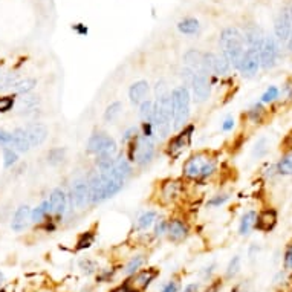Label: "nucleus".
Masks as SVG:
<instances>
[{"label":"nucleus","instance_id":"nucleus-1","mask_svg":"<svg viewBox=\"0 0 292 292\" xmlns=\"http://www.w3.org/2000/svg\"><path fill=\"white\" fill-rule=\"evenodd\" d=\"M218 170V159L206 150L192 154L182 166V174L188 180H206Z\"/></svg>","mask_w":292,"mask_h":292},{"label":"nucleus","instance_id":"nucleus-2","mask_svg":"<svg viewBox=\"0 0 292 292\" xmlns=\"http://www.w3.org/2000/svg\"><path fill=\"white\" fill-rule=\"evenodd\" d=\"M89 193H90V205L101 204L114 198L116 193H120L124 187L126 180L116 179L104 172L94 173L89 179Z\"/></svg>","mask_w":292,"mask_h":292},{"label":"nucleus","instance_id":"nucleus-3","mask_svg":"<svg viewBox=\"0 0 292 292\" xmlns=\"http://www.w3.org/2000/svg\"><path fill=\"white\" fill-rule=\"evenodd\" d=\"M173 108H172V92L158 94L154 100V114H153V130L159 140H167L172 134Z\"/></svg>","mask_w":292,"mask_h":292},{"label":"nucleus","instance_id":"nucleus-4","mask_svg":"<svg viewBox=\"0 0 292 292\" xmlns=\"http://www.w3.org/2000/svg\"><path fill=\"white\" fill-rule=\"evenodd\" d=\"M219 44L222 49V56L230 62L236 69L238 68L244 54H245V37L237 28H226L220 32Z\"/></svg>","mask_w":292,"mask_h":292},{"label":"nucleus","instance_id":"nucleus-5","mask_svg":"<svg viewBox=\"0 0 292 292\" xmlns=\"http://www.w3.org/2000/svg\"><path fill=\"white\" fill-rule=\"evenodd\" d=\"M127 144H128L127 159L130 162H135L140 167H146L153 161L156 147H154V141L152 136H146L142 134H138Z\"/></svg>","mask_w":292,"mask_h":292},{"label":"nucleus","instance_id":"nucleus-6","mask_svg":"<svg viewBox=\"0 0 292 292\" xmlns=\"http://www.w3.org/2000/svg\"><path fill=\"white\" fill-rule=\"evenodd\" d=\"M190 90L185 86H178L172 90V108H173V121L172 127L174 132L187 126L190 120Z\"/></svg>","mask_w":292,"mask_h":292},{"label":"nucleus","instance_id":"nucleus-7","mask_svg":"<svg viewBox=\"0 0 292 292\" xmlns=\"http://www.w3.org/2000/svg\"><path fill=\"white\" fill-rule=\"evenodd\" d=\"M88 152L90 154L100 156H116L118 147L114 138H110L104 132H95V134L88 141Z\"/></svg>","mask_w":292,"mask_h":292},{"label":"nucleus","instance_id":"nucleus-8","mask_svg":"<svg viewBox=\"0 0 292 292\" xmlns=\"http://www.w3.org/2000/svg\"><path fill=\"white\" fill-rule=\"evenodd\" d=\"M193 134H194V126L193 124H187L180 130H178V134L173 138L168 140V142L166 146V153L170 158L180 156L184 150H187L190 147L192 140H193Z\"/></svg>","mask_w":292,"mask_h":292},{"label":"nucleus","instance_id":"nucleus-9","mask_svg":"<svg viewBox=\"0 0 292 292\" xmlns=\"http://www.w3.org/2000/svg\"><path fill=\"white\" fill-rule=\"evenodd\" d=\"M159 276V271L156 268H147L136 271L122 283L127 289V292H144L152 284V282Z\"/></svg>","mask_w":292,"mask_h":292},{"label":"nucleus","instance_id":"nucleus-10","mask_svg":"<svg viewBox=\"0 0 292 292\" xmlns=\"http://www.w3.org/2000/svg\"><path fill=\"white\" fill-rule=\"evenodd\" d=\"M184 196V182L179 179H166L159 185L158 198L162 205H172Z\"/></svg>","mask_w":292,"mask_h":292},{"label":"nucleus","instance_id":"nucleus-11","mask_svg":"<svg viewBox=\"0 0 292 292\" xmlns=\"http://www.w3.org/2000/svg\"><path fill=\"white\" fill-rule=\"evenodd\" d=\"M258 56H260V66L268 70L272 69L277 64V58H278V44L277 40L271 36H264L260 50H258Z\"/></svg>","mask_w":292,"mask_h":292},{"label":"nucleus","instance_id":"nucleus-12","mask_svg":"<svg viewBox=\"0 0 292 292\" xmlns=\"http://www.w3.org/2000/svg\"><path fill=\"white\" fill-rule=\"evenodd\" d=\"M69 199H70L72 206H75L76 210H84L86 206L90 205V193H89L88 179H76L72 184Z\"/></svg>","mask_w":292,"mask_h":292},{"label":"nucleus","instance_id":"nucleus-13","mask_svg":"<svg viewBox=\"0 0 292 292\" xmlns=\"http://www.w3.org/2000/svg\"><path fill=\"white\" fill-rule=\"evenodd\" d=\"M192 92L196 102H204L210 98L211 84H210V74L205 69L194 70V78L192 83Z\"/></svg>","mask_w":292,"mask_h":292},{"label":"nucleus","instance_id":"nucleus-14","mask_svg":"<svg viewBox=\"0 0 292 292\" xmlns=\"http://www.w3.org/2000/svg\"><path fill=\"white\" fill-rule=\"evenodd\" d=\"M290 31H292V10L283 8L280 14L277 16L276 24H274V32H276L277 42H280L282 44H288Z\"/></svg>","mask_w":292,"mask_h":292},{"label":"nucleus","instance_id":"nucleus-15","mask_svg":"<svg viewBox=\"0 0 292 292\" xmlns=\"http://www.w3.org/2000/svg\"><path fill=\"white\" fill-rule=\"evenodd\" d=\"M238 70L240 74L246 78H251L257 74V70L260 69V56H258V49L254 48H246L245 54L238 63Z\"/></svg>","mask_w":292,"mask_h":292},{"label":"nucleus","instance_id":"nucleus-16","mask_svg":"<svg viewBox=\"0 0 292 292\" xmlns=\"http://www.w3.org/2000/svg\"><path fill=\"white\" fill-rule=\"evenodd\" d=\"M49 204H50V216L63 218L69 210L70 199L64 193V190L56 188V190H52V193L49 196Z\"/></svg>","mask_w":292,"mask_h":292},{"label":"nucleus","instance_id":"nucleus-17","mask_svg":"<svg viewBox=\"0 0 292 292\" xmlns=\"http://www.w3.org/2000/svg\"><path fill=\"white\" fill-rule=\"evenodd\" d=\"M188 232H190V228L187 225V222L182 220V219H172L168 220V226H167V236L172 242L174 244H180L184 242L185 238L188 237Z\"/></svg>","mask_w":292,"mask_h":292},{"label":"nucleus","instance_id":"nucleus-18","mask_svg":"<svg viewBox=\"0 0 292 292\" xmlns=\"http://www.w3.org/2000/svg\"><path fill=\"white\" fill-rule=\"evenodd\" d=\"M277 225V211L274 208H264L256 218V226L262 232H270Z\"/></svg>","mask_w":292,"mask_h":292},{"label":"nucleus","instance_id":"nucleus-19","mask_svg":"<svg viewBox=\"0 0 292 292\" xmlns=\"http://www.w3.org/2000/svg\"><path fill=\"white\" fill-rule=\"evenodd\" d=\"M24 130H26V136L30 140L31 147L42 146L48 138V127L42 122H32L30 126H26Z\"/></svg>","mask_w":292,"mask_h":292},{"label":"nucleus","instance_id":"nucleus-20","mask_svg":"<svg viewBox=\"0 0 292 292\" xmlns=\"http://www.w3.org/2000/svg\"><path fill=\"white\" fill-rule=\"evenodd\" d=\"M30 222H31V208L28 205H20L14 213L11 228L16 232H20L30 225Z\"/></svg>","mask_w":292,"mask_h":292},{"label":"nucleus","instance_id":"nucleus-21","mask_svg":"<svg viewBox=\"0 0 292 292\" xmlns=\"http://www.w3.org/2000/svg\"><path fill=\"white\" fill-rule=\"evenodd\" d=\"M148 90H150V86H148L147 82H144V80L134 83V84L130 86V89H128L130 102H132V104H141L144 100H147Z\"/></svg>","mask_w":292,"mask_h":292},{"label":"nucleus","instance_id":"nucleus-22","mask_svg":"<svg viewBox=\"0 0 292 292\" xmlns=\"http://www.w3.org/2000/svg\"><path fill=\"white\" fill-rule=\"evenodd\" d=\"M184 63L187 64V68L193 70L204 69V52L198 49H190L184 54Z\"/></svg>","mask_w":292,"mask_h":292},{"label":"nucleus","instance_id":"nucleus-23","mask_svg":"<svg viewBox=\"0 0 292 292\" xmlns=\"http://www.w3.org/2000/svg\"><path fill=\"white\" fill-rule=\"evenodd\" d=\"M12 148L18 150L22 153L30 152L31 144H30L28 136H26V130L24 128H16L12 132Z\"/></svg>","mask_w":292,"mask_h":292},{"label":"nucleus","instance_id":"nucleus-24","mask_svg":"<svg viewBox=\"0 0 292 292\" xmlns=\"http://www.w3.org/2000/svg\"><path fill=\"white\" fill-rule=\"evenodd\" d=\"M38 96L36 95H22V98L17 102V108L20 114H28V112H34L37 110V106H38Z\"/></svg>","mask_w":292,"mask_h":292},{"label":"nucleus","instance_id":"nucleus-25","mask_svg":"<svg viewBox=\"0 0 292 292\" xmlns=\"http://www.w3.org/2000/svg\"><path fill=\"white\" fill-rule=\"evenodd\" d=\"M256 218H257V213L254 210L246 211V213L240 219V225H238V234H240V236H248L251 232V230L256 226Z\"/></svg>","mask_w":292,"mask_h":292},{"label":"nucleus","instance_id":"nucleus-26","mask_svg":"<svg viewBox=\"0 0 292 292\" xmlns=\"http://www.w3.org/2000/svg\"><path fill=\"white\" fill-rule=\"evenodd\" d=\"M37 86V80L34 78H24V80H17V82L11 86V90L16 95H26L31 90H34V88Z\"/></svg>","mask_w":292,"mask_h":292},{"label":"nucleus","instance_id":"nucleus-27","mask_svg":"<svg viewBox=\"0 0 292 292\" xmlns=\"http://www.w3.org/2000/svg\"><path fill=\"white\" fill-rule=\"evenodd\" d=\"M49 216H50V204H49V200H43L40 205H37L31 211V222L40 224L44 219H48Z\"/></svg>","mask_w":292,"mask_h":292},{"label":"nucleus","instance_id":"nucleus-28","mask_svg":"<svg viewBox=\"0 0 292 292\" xmlns=\"http://www.w3.org/2000/svg\"><path fill=\"white\" fill-rule=\"evenodd\" d=\"M199 22L196 18H184L178 23V30L182 34H187V36H193L199 31Z\"/></svg>","mask_w":292,"mask_h":292},{"label":"nucleus","instance_id":"nucleus-29","mask_svg":"<svg viewBox=\"0 0 292 292\" xmlns=\"http://www.w3.org/2000/svg\"><path fill=\"white\" fill-rule=\"evenodd\" d=\"M153 114H154V101L152 100H144L140 104V116L144 122L153 124Z\"/></svg>","mask_w":292,"mask_h":292},{"label":"nucleus","instance_id":"nucleus-30","mask_svg":"<svg viewBox=\"0 0 292 292\" xmlns=\"http://www.w3.org/2000/svg\"><path fill=\"white\" fill-rule=\"evenodd\" d=\"M277 173L282 176H292V152H288L276 167Z\"/></svg>","mask_w":292,"mask_h":292},{"label":"nucleus","instance_id":"nucleus-31","mask_svg":"<svg viewBox=\"0 0 292 292\" xmlns=\"http://www.w3.org/2000/svg\"><path fill=\"white\" fill-rule=\"evenodd\" d=\"M121 110H122V104L120 101L110 102L104 110V121L106 122H114L121 115Z\"/></svg>","mask_w":292,"mask_h":292},{"label":"nucleus","instance_id":"nucleus-32","mask_svg":"<svg viewBox=\"0 0 292 292\" xmlns=\"http://www.w3.org/2000/svg\"><path fill=\"white\" fill-rule=\"evenodd\" d=\"M231 70V64L230 62L224 57V56H216L214 57V68H213V74L219 75V76H226Z\"/></svg>","mask_w":292,"mask_h":292},{"label":"nucleus","instance_id":"nucleus-33","mask_svg":"<svg viewBox=\"0 0 292 292\" xmlns=\"http://www.w3.org/2000/svg\"><path fill=\"white\" fill-rule=\"evenodd\" d=\"M156 218H158V213L154 210L144 211V213L138 218V228L140 230H148L156 222Z\"/></svg>","mask_w":292,"mask_h":292},{"label":"nucleus","instance_id":"nucleus-34","mask_svg":"<svg viewBox=\"0 0 292 292\" xmlns=\"http://www.w3.org/2000/svg\"><path fill=\"white\" fill-rule=\"evenodd\" d=\"M94 240H95V232H94V231L82 232V234L78 236V240H76L75 250H76V251H82V250L90 248V246L94 245Z\"/></svg>","mask_w":292,"mask_h":292},{"label":"nucleus","instance_id":"nucleus-35","mask_svg":"<svg viewBox=\"0 0 292 292\" xmlns=\"http://www.w3.org/2000/svg\"><path fill=\"white\" fill-rule=\"evenodd\" d=\"M264 115H266V110H264V108L262 106V102L252 106V108L248 110V120L254 124H262Z\"/></svg>","mask_w":292,"mask_h":292},{"label":"nucleus","instance_id":"nucleus-36","mask_svg":"<svg viewBox=\"0 0 292 292\" xmlns=\"http://www.w3.org/2000/svg\"><path fill=\"white\" fill-rule=\"evenodd\" d=\"M144 263H146V256H135V257H132V258L128 260V263L126 264L124 272H126L127 276H132L134 272H136Z\"/></svg>","mask_w":292,"mask_h":292},{"label":"nucleus","instance_id":"nucleus-37","mask_svg":"<svg viewBox=\"0 0 292 292\" xmlns=\"http://www.w3.org/2000/svg\"><path fill=\"white\" fill-rule=\"evenodd\" d=\"M64 154H66V150L58 147V148H52L49 150L48 153V162L50 166H58L64 161Z\"/></svg>","mask_w":292,"mask_h":292},{"label":"nucleus","instance_id":"nucleus-38","mask_svg":"<svg viewBox=\"0 0 292 292\" xmlns=\"http://www.w3.org/2000/svg\"><path fill=\"white\" fill-rule=\"evenodd\" d=\"M238 271H240V257L234 256L230 263H228V268H226V278H234Z\"/></svg>","mask_w":292,"mask_h":292},{"label":"nucleus","instance_id":"nucleus-39","mask_svg":"<svg viewBox=\"0 0 292 292\" xmlns=\"http://www.w3.org/2000/svg\"><path fill=\"white\" fill-rule=\"evenodd\" d=\"M278 95H280V90H278V88H276V86H270L266 90H264V94L262 95L260 101H262V104L272 102V101H276V100L278 98Z\"/></svg>","mask_w":292,"mask_h":292},{"label":"nucleus","instance_id":"nucleus-40","mask_svg":"<svg viewBox=\"0 0 292 292\" xmlns=\"http://www.w3.org/2000/svg\"><path fill=\"white\" fill-rule=\"evenodd\" d=\"M14 106H16V100L12 95L0 96V114H6V112L12 110Z\"/></svg>","mask_w":292,"mask_h":292},{"label":"nucleus","instance_id":"nucleus-41","mask_svg":"<svg viewBox=\"0 0 292 292\" xmlns=\"http://www.w3.org/2000/svg\"><path fill=\"white\" fill-rule=\"evenodd\" d=\"M180 78H182V86H185L188 90L192 89V83H193V78H194V70L185 66L182 70H180Z\"/></svg>","mask_w":292,"mask_h":292},{"label":"nucleus","instance_id":"nucleus-42","mask_svg":"<svg viewBox=\"0 0 292 292\" xmlns=\"http://www.w3.org/2000/svg\"><path fill=\"white\" fill-rule=\"evenodd\" d=\"M266 153H268V141L264 138H262L256 142L254 150H252V156L254 158H263Z\"/></svg>","mask_w":292,"mask_h":292},{"label":"nucleus","instance_id":"nucleus-43","mask_svg":"<svg viewBox=\"0 0 292 292\" xmlns=\"http://www.w3.org/2000/svg\"><path fill=\"white\" fill-rule=\"evenodd\" d=\"M4 159H5V167H11V166H14L17 162L18 156H17L16 150L5 147L4 148Z\"/></svg>","mask_w":292,"mask_h":292},{"label":"nucleus","instance_id":"nucleus-44","mask_svg":"<svg viewBox=\"0 0 292 292\" xmlns=\"http://www.w3.org/2000/svg\"><path fill=\"white\" fill-rule=\"evenodd\" d=\"M167 226H168V220L167 219H159L154 222V236L156 237H162L167 236Z\"/></svg>","mask_w":292,"mask_h":292},{"label":"nucleus","instance_id":"nucleus-45","mask_svg":"<svg viewBox=\"0 0 292 292\" xmlns=\"http://www.w3.org/2000/svg\"><path fill=\"white\" fill-rule=\"evenodd\" d=\"M228 199H230V194H216V196H213V198H211V199L206 202V205L211 206V208H219V206H222Z\"/></svg>","mask_w":292,"mask_h":292},{"label":"nucleus","instance_id":"nucleus-46","mask_svg":"<svg viewBox=\"0 0 292 292\" xmlns=\"http://www.w3.org/2000/svg\"><path fill=\"white\" fill-rule=\"evenodd\" d=\"M284 270L286 271H292V244H289L286 246V251H284Z\"/></svg>","mask_w":292,"mask_h":292},{"label":"nucleus","instance_id":"nucleus-47","mask_svg":"<svg viewBox=\"0 0 292 292\" xmlns=\"http://www.w3.org/2000/svg\"><path fill=\"white\" fill-rule=\"evenodd\" d=\"M80 266H82V270H83L86 274H92V272L96 270V263L92 262V260H89V258H86V260H83L82 263H80Z\"/></svg>","mask_w":292,"mask_h":292},{"label":"nucleus","instance_id":"nucleus-48","mask_svg":"<svg viewBox=\"0 0 292 292\" xmlns=\"http://www.w3.org/2000/svg\"><path fill=\"white\" fill-rule=\"evenodd\" d=\"M136 135H138V128H136V127H130V128H127V130L124 132V135H122V144L130 142Z\"/></svg>","mask_w":292,"mask_h":292},{"label":"nucleus","instance_id":"nucleus-49","mask_svg":"<svg viewBox=\"0 0 292 292\" xmlns=\"http://www.w3.org/2000/svg\"><path fill=\"white\" fill-rule=\"evenodd\" d=\"M161 292H179V283L176 280H170L162 286Z\"/></svg>","mask_w":292,"mask_h":292},{"label":"nucleus","instance_id":"nucleus-50","mask_svg":"<svg viewBox=\"0 0 292 292\" xmlns=\"http://www.w3.org/2000/svg\"><path fill=\"white\" fill-rule=\"evenodd\" d=\"M282 148H283L286 153H288V152H292V130L283 138V141H282Z\"/></svg>","mask_w":292,"mask_h":292},{"label":"nucleus","instance_id":"nucleus-51","mask_svg":"<svg viewBox=\"0 0 292 292\" xmlns=\"http://www.w3.org/2000/svg\"><path fill=\"white\" fill-rule=\"evenodd\" d=\"M283 95L286 98V101H292V82H288L283 88Z\"/></svg>","mask_w":292,"mask_h":292},{"label":"nucleus","instance_id":"nucleus-52","mask_svg":"<svg viewBox=\"0 0 292 292\" xmlns=\"http://www.w3.org/2000/svg\"><path fill=\"white\" fill-rule=\"evenodd\" d=\"M232 127H234V118L228 116V118L222 122V130H224V132H230V130H232Z\"/></svg>","mask_w":292,"mask_h":292},{"label":"nucleus","instance_id":"nucleus-53","mask_svg":"<svg viewBox=\"0 0 292 292\" xmlns=\"http://www.w3.org/2000/svg\"><path fill=\"white\" fill-rule=\"evenodd\" d=\"M231 292H248V288H246L245 283H238V284H236V286L232 288Z\"/></svg>","mask_w":292,"mask_h":292},{"label":"nucleus","instance_id":"nucleus-54","mask_svg":"<svg viewBox=\"0 0 292 292\" xmlns=\"http://www.w3.org/2000/svg\"><path fill=\"white\" fill-rule=\"evenodd\" d=\"M184 292H199V284H196V283L187 284L184 289Z\"/></svg>","mask_w":292,"mask_h":292},{"label":"nucleus","instance_id":"nucleus-55","mask_svg":"<svg viewBox=\"0 0 292 292\" xmlns=\"http://www.w3.org/2000/svg\"><path fill=\"white\" fill-rule=\"evenodd\" d=\"M110 292H127V289H126V286H124V284H121V286H118V288L112 289Z\"/></svg>","mask_w":292,"mask_h":292},{"label":"nucleus","instance_id":"nucleus-56","mask_svg":"<svg viewBox=\"0 0 292 292\" xmlns=\"http://www.w3.org/2000/svg\"><path fill=\"white\" fill-rule=\"evenodd\" d=\"M290 10H292V8H290ZM286 46H288V49L292 52V31H290V37H289V42H288V44H286Z\"/></svg>","mask_w":292,"mask_h":292},{"label":"nucleus","instance_id":"nucleus-57","mask_svg":"<svg viewBox=\"0 0 292 292\" xmlns=\"http://www.w3.org/2000/svg\"><path fill=\"white\" fill-rule=\"evenodd\" d=\"M2 282H4V274L0 272V283H2Z\"/></svg>","mask_w":292,"mask_h":292},{"label":"nucleus","instance_id":"nucleus-58","mask_svg":"<svg viewBox=\"0 0 292 292\" xmlns=\"http://www.w3.org/2000/svg\"><path fill=\"white\" fill-rule=\"evenodd\" d=\"M0 292H5V290H0Z\"/></svg>","mask_w":292,"mask_h":292}]
</instances>
